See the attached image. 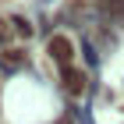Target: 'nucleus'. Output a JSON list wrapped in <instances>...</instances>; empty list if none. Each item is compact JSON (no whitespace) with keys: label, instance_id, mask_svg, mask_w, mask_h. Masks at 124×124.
I'll return each mask as SVG.
<instances>
[{"label":"nucleus","instance_id":"f257e3e1","mask_svg":"<svg viewBox=\"0 0 124 124\" xmlns=\"http://www.w3.org/2000/svg\"><path fill=\"white\" fill-rule=\"evenodd\" d=\"M50 53H57L60 64H67V60H71V43H67V39H53V43H50Z\"/></svg>","mask_w":124,"mask_h":124}]
</instances>
